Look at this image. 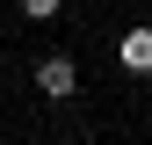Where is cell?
Here are the masks:
<instances>
[{"label": "cell", "mask_w": 152, "mask_h": 145, "mask_svg": "<svg viewBox=\"0 0 152 145\" xmlns=\"http://www.w3.org/2000/svg\"><path fill=\"white\" fill-rule=\"evenodd\" d=\"M36 94H51V102H72V94H80V65H72L65 51L36 58Z\"/></svg>", "instance_id": "1"}, {"label": "cell", "mask_w": 152, "mask_h": 145, "mask_svg": "<svg viewBox=\"0 0 152 145\" xmlns=\"http://www.w3.org/2000/svg\"><path fill=\"white\" fill-rule=\"evenodd\" d=\"M116 65H123V72H138V80H152V22H138V29H123V36H116Z\"/></svg>", "instance_id": "2"}, {"label": "cell", "mask_w": 152, "mask_h": 145, "mask_svg": "<svg viewBox=\"0 0 152 145\" xmlns=\"http://www.w3.org/2000/svg\"><path fill=\"white\" fill-rule=\"evenodd\" d=\"M22 15H29V22H58V15H65V0H22Z\"/></svg>", "instance_id": "3"}]
</instances>
